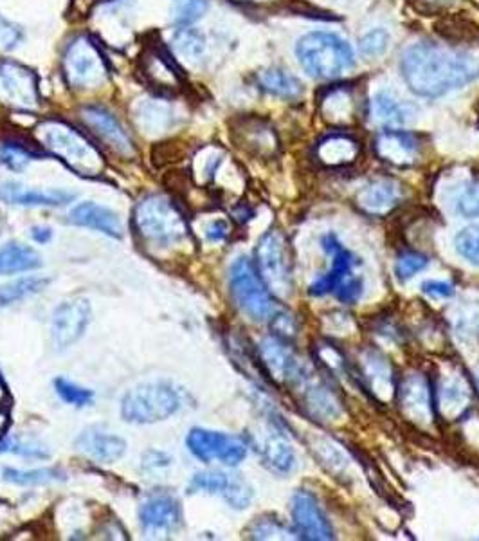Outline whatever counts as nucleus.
Returning <instances> with one entry per match:
<instances>
[{
	"label": "nucleus",
	"mask_w": 479,
	"mask_h": 541,
	"mask_svg": "<svg viewBox=\"0 0 479 541\" xmlns=\"http://www.w3.org/2000/svg\"><path fill=\"white\" fill-rule=\"evenodd\" d=\"M224 500L233 509H245V507H249L251 500H253V489L240 475H233L231 484L224 493Z\"/></svg>",
	"instance_id": "42"
},
{
	"label": "nucleus",
	"mask_w": 479,
	"mask_h": 541,
	"mask_svg": "<svg viewBox=\"0 0 479 541\" xmlns=\"http://www.w3.org/2000/svg\"><path fill=\"white\" fill-rule=\"evenodd\" d=\"M301 67L316 80H337L355 67L350 44L334 33H308L296 47Z\"/></svg>",
	"instance_id": "4"
},
{
	"label": "nucleus",
	"mask_w": 479,
	"mask_h": 541,
	"mask_svg": "<svg viewBox=\"0 0 479 541\" xmlns=\"http://www.w3.org/2000/svg\"><path fill=\"white\" fill-rule=\"evenodd\" d=\"M429 264V260L422 253H415V251H406L404 255H400L397 260V266H395V273H397L398 280L406 282L409 278H413L416 273H420L422 269H425Z\"/></svg>",
	"instance_id": "44"
},
{
	"label": "nucleus",
	"mask_w": 479,
	"mask_h": 541,
	"mask_svg": "<svg viewBox=\"0 0 479 541\" xmlns=\"http://www.w3.org/2000/svg\"><path fill=\"white\" fill-rule=\"evenodd\" d=\"M235 2H253V4H260V2H269V0H235Z\"/></svg>",
	"instance_id": "55"
},
{
	"label": "nucleus",
	"mask_w": 479,
	"mask_h": 541,
	"mask_svg": "<svg viewBox=\"0 0 479 541\" xmlns=\"http://www.w3.org/2000/svg\"><path fill=\"white\" fill-rule=\"evenodd\" d=\"M24 42V31L15 22L0 15V53H11Z\"/></svg>",
	"instance_id": "46"
},
{
	"label": "nucleus",
	"mask_w": 479,
	"mask_h": 541,
	"mask_svg": "<svg viewBox=\"0 0 479 541\" xmlns=\"http://www.w3.org/2000/svg\"><path fill=\"white\" fill-rule=\"evenodd\" d=\"M357 156H359V143L346 134L326 136L316 148L317 161L321 165L332 166V168L350 165Z\"/></svg>",
	"instance_id": "29"
},
{
	"label": "nucleus",
	"mask_w": 479,
	"mask_h": 541,
	"mask_svg": "<svg viewBox=\"0 0 479 541\" xmlns=\"http://www.w3.org/2000/svg\"><path fill=\"white\" fill-rule=\"evenodd\" d=\"M139 520L148 534H170L182 525L181 504L172 493H148L139 507Z\"/></svg>",
	"instance_id": "14"
},
{
	"label": "nucleus",
	"mask_w": 479,
	"mask_h": 541,
	"mask_svg": "<svg viewBox=\"0 0 479 541\" xmlns=\"http://www.w3.org/2000/svg\"><path fill=\"white\" fill-rule=\"evenodd\" d=\"M249 534L254 540H290V532L281 525L278 520H269V518H258L256 522L251 525Z\"/></svg>",
	"instance_id": "43"
},
{
	"label": "nucleus",
	"mask_w": 479,
	"mask_h": 541,
	"mask_svg": "<svg viewBox=\"0 0 479 541\" xmlns=\"http://www.w3.org/2000/svg\"><path fill=\"white\" fill-rule=\"evenodd\" d=\"M69 221L76 226L105 233L112 239L123 237V224L119 221L118 215L109 208L96 204V202H82V204L74 206L71 215H69Z\"/></svg>",
	"instance_id": "25"
},
{
	"label": "nucleus",
	"mask_w": 479,
	"mask_h": 541,
	"mask_svg": "<svg viewBox=\"0 0 479 541\" xmlns=\"http://www.w3.org/2000/svg\"><path fill=\"white\" fill-rule=\"evenodd\" d=\"M209 10L208 0H172L170 17L177 28H188Z\"/></svg>",
	"instance_id": "36"
},
{
	"label": "nucleus",
	"mask_w": 479,
	"mask_h": 541,
	"mask_svg": "<svg viewBox=\"0 0 479 541\" xmlns=\"http://www.w3.org/2000/svg\"><path fill=\"white\" fill-rule=\"evenodd\" d=\"M256 82L260 85V89L283 100H296L303 92V85L298 78L281 69H265L262 73H258Z\"/></svg>",
	"instance_id": "33"
},
{
	"label": "nucleus",
	"mask_w": 479,
	"mask_h": 541,
	"mask_svg": "<svg viewBox=\"0 0 479 541\" xmlns=\"http://www.w3.org/2000/svg\"><path fill=\"white\" fill-rule=\"evenodd\" d=\"M83 127L91 132L92 136L100 139L105 147H109L114 154L121 157H134L136 145L130 138L125 125L118 120L114 112L103 105H83L78 112Z\"/></svg>",
	"instance_id": "11"
},
{
	"label": "nucleus",
	"mask_w": 479,
	"mask_h": 541,
	"mask_svg": "<svg viewBox=\"0 0 479 541\" xmlns=\"http://www.w3.org/2000/svg\"><path fill=\"white\" fill-rule=\"evenodd\" d=\"M2 478L15 486H44L56 480H64V473L53 468L33 469V471L6 468L2 471Z\"/></svg>",
	"instance_id": "35"
},
{
	"label": "nucleus",
	"mask_w": 479,
	"mask_h": 541,
	"mask_svg": "<svg viewBox=\"0 0 479 541\" xmlns=\"http://www.w3.org/2000/svg\"><path fill=\"white\" fill-rule=\"evenodd\" d=\"M362 379L370 388V392L384 399L386 395L395 394V381H393V368L388 361L380 358L377 352H368L362 359Z\"/></svg>",
	"instance_id": "30"
},
{
	"label": "nucleus",
	"mask_w": 479,
	"mask_h": 541,
	"mask_svg": "<svg viewBox=\"0 0 479 541\" xmlns=\"http://www.w3.org/2000/svg\"><path fill=\"white\" fill-rule=\"evenodd\" d=\"M139 71L150 89L161 96H170L182 91L181 73L173 64L172 55H168L159 44H146L139 58Z\"/></svg>",
	"instance_id": "12"
},
{
	"label": "nucleus",
	"mask_w": 479,
	"mask_h": 541,
	"mask_svg": "<svg viewBox=\"0 0 479 541\" xmlns=\"http://www.w3.org/2000/svg\"><path fill=\"white\" fill-rule=\"evenodd\" d=\"M132 226L141 246L155 257L177 253L190 246V226L184 213L164 195H146L137 202Z\"/></svg>",
	"instance_id": "2"
},
{
	"label": "nucleus",
	"mask_w": 479,
	"mask_h": 541,
	"mask_svg": "<svg viewBox=\"0 0 479 541\" xmlns=\"http://www.w3.org/2000/svg\"><path fill=\"white\" fill-rule=\"evenodd\" d=\"M456 251L472 266H479V224L469 226L456 235Z\"/></svg>",
	"instance_id": "40"
},
{
	"label": "nucleus",
	"mask_w": 479,
	"mask_h": 541,
	"mask_svg": "<svg viewBox=\"0 0 479 541\" xmlns=\"http://www.w3.org/2000/svg\"><path fill=\"white\" fill-rule=\"evenodd\" d=\"M370 116L380 127H404L415 118V107L398 101L389 92H380L371 100Z\"/></svg>",
	"instance_id": "26"
},
{
	"label": "nucleus",
	"mask_w": 479,
	"mask_h": 541,
	"mask_svg": "<svg viewBox=\"0 0 479 541\" xmlns=\"http://www.w3.org/2000/svg\"><path fill=\"white\" fill-rule=\"evenodd\" d=\"M456 325L467 334H479V302L461 303L456 314Z\"/></svg>",
	"instance_id": "48"
},
{
	"label": "nucleus",
	"mask_w": 479,
	"mask_h": 541,
	"mask_svg": "<svg viewBox=\"0 0 479 541\" xmlns=\"http://www.w3.org/2000/svg\"><path fill=\"white\" fill-rule=\"evenodd\" d=\"M31 237H33L38 244H46V242L53 239V230H51V228H46V226H44V228L37 226V228H33V231H31Z\"/></svg>",
	"instance_id": "52"
},
{
	"label": "nucleus",
	"mask_w": 479,
	"mask_h": 541,
	"mask_svg": "<svg viewBox=\"0 0 479 541\" xmlns=\"http://www.w3.org/2000/svg\"><path fill=\"white\" fill-rule=\"evenodd\" d=\"M6 403H10V392H8V386L0 377V406H6Z\"/></svg>",
	"instance_id": "54"
},
{
	"label": "nucleus",
	"mask_w": 479,
	"mask_h": 541,
	"mask_svg": "<svg viewBox=\"0 0 479 541\" xmlns=\"http://www.w3.org/2000/svg\"><path fill=\"white\" fill-rule=\"evenodd\" d=\"M456 210L465 219H478L479 217V181L467 184L456 201Z\"/></svg>",
	"instance_id": "45"
},
{
	"label": "nucleus",
	"mask_w": 479,
	"mask_h": 541,
	"mask_svg": "<svg viewBox=\"0 0 479 541\" xmlns=\"http://www.w3.org/2000/svg\"><path fill=\"white\" fill-rule=\"evenodd\" d=\"M76 448L89 459L112 464L125 455L127 442L100 426H91L80 433V437L76 439Z\"/></svg>",
	"instance_id": "21"
},
{
	"label": "nucleus",
	"mask_w": 479,
	"mask_h": 541,
	"mask_svg": "<svg viewBox=\"0 0 479 541\" xmlns=\"http://www.w3.org/2000/svg\"><path fill=\"white\" fill-rule=\"evenodd\" d=\"M422 291L425 294H429L431 298H451L454 294V287L449 282H442V280H429L422 284Z\"/></svg>",
	"instance_id": "49"
},
{
	"label": "nucleus",
	"mask_w": 479,
	"mask_h": 541,
	"mask_svg": "<svg viewBox=\"0 0 479 541\" xmlns=\"http://www.w3.org/2000/svg\"><path fill=\"white\" fill-rule=\"evenodd\" d=\"M42 267V257L29 246L11 242L0 249V275H17Z\"/></svg>",
	"instance_id": "31"
},
{
	"label": "nucleus",
	"mask_w": 479,
	"mask_h": 541,
	"mask_svg": "<svg viewBox=\"0 0 479 541\" xmlns=\"http://www.w3.org/2000/svg\"><path fill=\"white\" fill-rule=\"evenodd\" d=\"M55 388L56 394L60 395L65 403L73 404V406H78V408L91 404L92 399H94L92 390H87V388H82V386H78L76 383H71V381H67L64 377H58L56 379Z\"/></svg>",
	"instance_id": "41"
},
{
	"label": "nucleus",
	"mask_w": 479,
	"mask_h": 541,
	"mask_svg": "<svg viewBox=\"0 0 479 541\" xmlns=\"http://www.w3.org/2000/svg\"><path fill=\"white\" fill-rule=\"evenodd\" d=\"M74 193L64 192V190H35V188H26L19 183L0 184V199L6 204L13 206H29V208H38V206H65L74 201Z\"/></svg>",
	"instance_id": "24"
},
{
	"label": "nucleus",
	"mask_w": 479,
	"mask_h": 541,
	"mask_svg": "<svg viewBox=\"0 0 479 541\" xmlns=\"http://www.w3.org/2000/svg\"><path fill=\"white\" fill-rule=\"evenodd\" d=\"M62 76L69 89L78 92L98 91L110 78V65L100 44L91 35H76L69 40L62 55Z\"/></svg>",
	"instance_id": "5"
},
{
	"label": "nucleus",
	"mask_w": 479,
	"mask_h": 541,
	"mask_svg": "<svg viewBox=\"0 0 479 541\" xmlns=\"http://www.w3.org/2000/svg\"><path fill=\"white\" fill-rule=\"evenodd\" d=\"M263 464L276 475H287L296 466V455L280 435H267L260 444Z\"/></svg>",
	"instance_id": "32"
},
{
	"label": "nucleus",
	"mask_w": 479,
	"mask_h": 541,
	"mask_svg": "<svg viewBox=\"0 0 479 541\" xmlns=\"http://www.w3.org/2000/svg\"><path fill=\"white\" fill-rule=\"evenodd\" d=\"M231 477L222 471H204L197 473L190 482V493H209V495H222L231 484Z\"/></svg>",
	"instance_id": "39"
},
{
	"label": "nucleus",
	"mask_w": 479,
	"mask_h": 541,
	"mask_svg": "<svg viewBox=\"0 0 479 541\" xmlns=\"http://www.w3.org/2000/svg\"><path fill=\"white\" fill-rule=\"evenodd\" d=\"M229 233H231V228H229V224L226 221L211 222L208 228H206V237L211 242L226 240L229 237Z\"/></svg>",
	"instance_id": "50"
},
{
	"label": "nucleus",
	"mask_w": 479,
	"mask_h": 541,
	"mask_svg": "<svg viewBox=\"0 0 479 541\" xmlns=\"http://www.w3.org/2000/svg\"><path fill=\"white\" fill-rule=\"evenodd\" d=\"M400 408L409 421L427 424L436 415L434 394L424 377L409 376L400 388Z\"/></svg>",
	"instance_id": "20"
},
{
	"label": "nucleus",
	"mask_w": 479,
	"mask_h": 541,
	"mask_svg": "<svg viewBox=\"0 0 479 541\" xmlns=\"http://www.w3.org/2000/svg\"><path fill=\"white\" fill-rule=\"evenodd\" d=\"M434 408L442 413L445 419H458L465 413L470 403V385L467 377L460 370H452L451 374H442L434 386Z\"/></svg>",
	"instance_id": "17"
},
{
	"label": "nucleus",
	"mask_w": 479,
	"mask_h": 541,
	"mask_svg": "<svg viewBox=\"0 0 479 541\" xmlns=\"http://www.w3.org/2000/svg\"><path fill=\"white\" fill-rule=\"evenodd\" d=\"M321 116L334 125H348L357 116V100L352 89L334 87L321 96Z\"/></svg>",
	"instance_id": "28"
},
{
	"label": "nucleus",
	"mask_w": 479,
	"mask_h": 541,
	"mask_svg": "<svg viewBox=\"0 0 479 541\" xmlns=\"http://www.w3.org/2000/svg\"><path fill=\"white\" fill-rule=\"evenodd\" d=\"M132 120L146 136H163L177 123V111L170 100L161 94L146 96L132 103Z\"/></svg>",
	"instance_id": "16"
},
{
	"label": "nucleus",
	"mask_w": 479,
	"mask_h": 541,
	"mask_svg": "<svg viewBox=\"0 0 479 541\" xmlns=\"http://www.w3.org/2000/svg\"><path fill=\"white\" fill-rule=\"evenodd\" d=\"M478 386H479V377H478Z\"/></svg>",
	"instance_id": "56"
},
{
	"label": "nucleus",
	"mask_w": 479,
	"mask_h": 541,
	"mask_svg": "<svg viewBox=\"0 0 479 541\" xmlns=\"http://www.w3.org/2000/svg\"><path fill=\"white\" fill-rule=\"evenodd\" d=\"M375 154L389 165L413 166L418 163L422 154V141L411 132L402 130H386L375 139Z\"/></svg>",
	"instance_id": "19"
},
{
	"label": "nucleus",
	"mask_w": 479,
	"mask_h": 541,
	"mask_svg": "<svg viewBox=\"0 0 479 541\" xmlns=\"http://www.w3.org/2000/svg\"><path fill=\"white\" fill-rule=\"evenodd\" d=\"M402 199V188L393 179H375L366 184L357 195V204L364 213L382 217L397 208Z\"/></svg>",
	"instance_id": "23"
},
{
	"label": "nucleus",
	"mask_w": 479,
	"mask_h": 541,
	"mask_svg": "<svg viewBox=\"0 0 479 541\" xmlns=\"http://www.w3.org/2000/svg\"><path fill=\"white\" fill-rule=\"evenodd\" d=\"M40 147L60 159L69 170L82 177H100L105 157L91 139L60 118H47L35 127Z\"/></svg>",
	"instance_id": "3"
},
{
	"label": "nucleus",
	"mask_w": 479,
	"mask_h": 541,
	"mask_svg": "<svg viewBox=\"0 0 479 541\" xmlns=\"http://www.w3.org/2000/svg\"><path fill=\"white\" fill-rule=\"evenodd\" d=\"M8 428H10V412L6 406H0V439L6 435Z\"/></svg>",
	"instance_id": "53"
},
{
	"label": "nucleus",
	"mask_w": 479,
	"mask_h": 541,
	"mask_svg": "<svg viewBox=\"0 0 479 541\" xmlns=\"http://www.w3.org/2000/svg\"><path fill=\"white\" fill-rule=\"evenodd\" d=\"M154 460H145L146 469H159V468H168L172 464V459L168 455H164L161 451H150Z\"/></svg>",
	"instance_id": "51"
},
{
	"label": "nucleus",
	"mask_w": 479,
	"mask_h": 541,
	"mask_svg": "<svg viewBox=\"0 0 479 541\" xmlns=\"http://www.w3.org/2000/svg\"><path fill=\"white\" fill-rule=\"evenodd\" d=\"M188 450L200 462H222L224 466L235 468L247 457V444L238 437L220 431L195 428L188 433Z\"/></svg>",
	"instance_id": "10"
},
{
	"label": "nucleus",
	"mask_w": 479,
	"mask_h": 541,
	"mask_svg": "<svg viewBox=\"0 0 479 541\" xmlns=\"http://www.w3.org/2000/svg\"><path fill=\"white\" fill-rule=\"evenodd\" d=\"M40 154L33 152L31 148L24 147L20 143H4L0 147V165L6 166L15 174H22L35 159H38Z\"/></svg>",
	"instance_id": "37"
},
{
	"label": "nucleus",
	"mask_w": 479,
	"mask_h": 541,
	"mask_svg": "<svg viewBox=\"0 0 479 541\" xmlns=\"http://www.w3.org/2000/svg\"><path fill=\"white\" fill-rule=\"evenodd\" d=\"M91 305L85 298H73L64 302L55 314L51 323V336L56 350L73 347L74 343L82 340L83 334L91 323Z\"/></svg>",
	"instance_id": "13"
},
{
	"label": "nucleus",
	"mask_w": 479,
	"mask_h": 541,
	"mask_svg": "<svg viewBox=\"0 0 479 541\" xmlns=\"http://www.w3.org/2000/svg\"><path fill=\"white\" fill-rule=\"evenodd\" d=\"M181 408V395L172 383L154 381L128 390L121 401L123 419L134 424L166 421Z\"/></svg>",
	"instance_id": "6"
},
{
	"label": "nucleus",
	"mask_w": 479,
	"mask_h": 541,
	"mask_svg": "<svg viewBox=\"0 0 479 541\" xmlns=\"http://www.w3.org/2000/svg\"><path fill=\"white\" fill-rule=\"evenodd\" d=\"M389 46V35L386 29H373L361 38L362 55L380 56L386 53Z\"/></svg>",
	"instance_id": "47"
},
{
	"label": "nucleus",
	"mask_w": 479,
	"mask_h": 541,
	"mask_svg": "<svg viewBox=\"0 0 479 541\" xmlns=\"http://www.w3.org/2000/svg\"><path fill=\"white\" fill-rule=\"evenodd\" d=\"M0 453H13L29 459H49L51 451L47 450L42 442L28 437H2L0 439Z\"/></svg>",
	"instance_id": "38"
},
{
	"label": "nucleus",
	"mask_w": 479,
	"mask_h": 541,
	"mask_svg": "<svg viewBox=\"0 0 479 541\" xmlns=\"http://www.w3.org/2000/svg\"><path fill=\"white\" fill-rule=\"evenodd\" d=\"M233 139L238 147L258 157H272L278 152V138L274 130L258 118H245L235 125Z\"/></svg>",
	"instance_id": "22"
},
{
	"label": "nucleus",
	"mask_w": 479,
	"mask_h": 541,
	"mask_svg": "<svg viewBox=\"0 0 479 541\" xmlns=\"http://www.w3.org/2000/svg\"><path fill=\"white\" fill-rule=\"evenodd\" d=\"M172 55L181 60L182 64L195 67L199 65L208 53V38L195 28H177L170 38Z\"/></svg>",
	"instance_id": "27"
},
{
	"label": "nucleus",
	"mask_w": 479,
	"mask_h": 541,
	"mask_svg": "<svg viewBox=\"0 0 479 541\" xmlns=\"http://www.w3.org/2000/svg\"><path fill=\"white\" fill-rule=\"evenodd\" d=\"M47 285H49V278H42V276H28V278L15 280L11 284L2 285L0 287V309L42 293Z\"/></svg>",
	"instance_id": "34"
},
{
	"label": "nucleus",
	"mask_w": 479,
	"mask_h": 541,
	"mask_svg": "<svg viewBox=\"0 0 479 541\" xmlns=\"http://www.w3.org/2000/svg\"><path fill=\"white\" fill-rule=\"evenodd\" d=\"M292 523L301 540H334V529L316 498L308 491H299L292 500Z\"/></svg>",
	"instance_id": "15"
},
{
	"label": "nucleus",
	"mask_w": 479,
	"mask_h": 541,
	"mask_svg": "<svg viewBox=\"0 0 479 541\" xmlns=\"http://www.w3.org/2000/svg\"><path fill=\"white\" fill-rule=\"evenodd\" d=\"M323 248L332 257V267L326 275L317 278L310 287V293L316 296H325L328 293H335L341 285L346 284L353 278V267L357 266V260L353 258L348 249L341 246L335 235H326L323 239Z\"/></svg>",
	"instance_id": "18"
},
{
	"label": "nucleus",
	"mask_w": 479,
	"mask_h": 541,
	"mask_svg": "<svg viewBox=\"0 0 479 541\" xmlns=\"http://www.w3.org/2000/svg\"><path fill=\"white\" fill-rule=\"evenodd\" d=\"M229 287L236 305L253 318L254 321L272 320L278 312L269 287L253 262L247 257H240L229 271Z\"/></svg>",
	"instance_id": "7"
},
{
	"label": "nucleus",
	"mask_w": 479,
	"mask_h": 541,
	"mask_svg": "<svg viewBox=\"0 0 479 541\" xmlns=\"http://www.w3.org/2000/svg\"><path fill=\"white\" fill-rule=\"evenodd\" d=\"M400 67L407 87L422 98H438L479 78L472 56L433 42L407 47Z\"/></svg>",
	"instance_id": "1"
},
{
	"label": "nucleus",
	"mask_w": 479,
	"mask_h": 541,
	"mask_svg": "<svg viewBox=\"0 0 479 541\" xmlns=\"http://www.w3.org/2000/svg\"><path fill=\"white\" fill-rule=\"evenodd\" d=\"M0 103L17 111H37L40 107L37 74L26 65L0 58Z\"/></svg>",
	"instance_id": "9"
},
{
	"label": "nucleus",
	"mask_w": 479,
	"mask_h": 541,
	"mask_svg": "<svg viewBox=\"0 0 479 541\" xmlns=\"http://www.w3.org/2000/svg\"><path fill=\"white\" fill-rule=\"evenodd\" d=\"M256 269L272 294L289 296L294 287V260L283 231H267L260 239L256 246Z\"/></svg>",
	"instance_id": "8"
}]
</instances>
